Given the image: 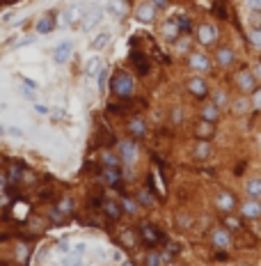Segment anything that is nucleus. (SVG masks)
<instances>
[{"label":"nucleus","mask_w":261,"mask_h":266,"mask_svg":"<svg viewBox=\"0 0 261 266\" xmlns=\"http://www.w3.org/2000/svg\"><path fill=\"white\" fill-rule=\"evenodd\" d=\"M200 117L201 122H209V124H216L220 122V117H222V110L213 103V101H204L200 108Z\"/></svg>","instance_id":"4468645a"},{"label":"nucleus","mask_w":261,"mask_h":266,"mask_svg":"<svg viewBox=\"0 0 261 266\" xmlns=\"http://www.w3.org/2000/svg\"><path fill=\"white\" fill-rule=\"evenodd\" d=\"M28 44H32V37H23L21 39V46H28Z\"/></svg>","instance_id":"4d7b16f0"},{"label":"nucleus","mask_w":261,"mask_h":266,"mask_svg":"<svg viewBox=\"0 0 261 266\" xmlns=\"http://www.w3.org/2000/svg\"><path fill=\"white\" fill-rule=\"evenodd\" d=\"M250 41H252L254 48L261 51V28H252V30H250Z\"/></svg>","instance_id":"a19ab883"},{"label":"nucleus","mask_w":261,"mask_h":266,"mask_svg":"<svg viewBox=\"0 0 261 266\" xmlns=\"http://www.w3.org/2000/svg\"><path fill=\"white\" fill-rule=\"evenodd\" d=\"M7 182H9V186H16V184H21V179H23V167L21 165H9L7 167Z\"/></svg>","instance_id":"c756f323"},{"label":"nucleus","mask_w":261,"mask_h":266,"mask_svg":"<svg viewBox=\"0 0 261 266\" xmlns=\"http://www.w3.org/2000/svg\"><path fill=\"white\" fill-rule=\"evenodd\" d=\"M101 19H103V9H101V7L90 9L87 16H85V21H82V30H92V25H99Z\"/></svg>","instance_id":"b1692460"},{"label":"nucleus","mask_w":261,"mask_h":266,"mask_svg":"<svg viewBox=\"0 0 261 266\" xmlns=\"http://www.w3.org/2000/svg\"><path fill=\"white\" fill-rule=\"evenodd\" d=\"M161 32H163V37L167 39V41H177V39L181 37V30H179V25H177L174 19H167V21L161 25Z\"/></svg>","instance_id":"aec40b11"},{"label":"nucleus","mask_w":261,"mask_h":266,"mask_svg":"<svg viewBox=\"0 0 261 266\" xmlns=\"http://www.w3.org/2000/svg\"><path fill=\"white\" fill-rule=\"evenodd\" d=\"M101 69H103L101 60H99V58H92V60L87 62V67H85V74H87V78H97Z\"/></svg>","instance_id":"72a5a7b5"},{"label":"nucleus","mask_w":261,"mask_h":266,"mask_svg":"<svg viewBox=\"0 0 261 266\" xmlns=\"http://www.w3.org/2000/svg\"><path fill=\"white\" fill-rule=\"evenodd\" d=\"M186 64L193 69V71H197V74H206L213 62H211V58L204 53V51H193V53H188Z\"/></svg>","instance_id":"6e6552de"},{"label":"nucleus","mask_w":261,"mask_h":266,"mask_svg":"<svg viewBox=\"0 0 261 266\" xmlns=\"http://www.w3.org/2000/svg\"><path fill=\"white\" fill-rule=\"evenodd\" d=\"M126 131H128V138H133V140H140V138H147V133H149V126H147V122L142 120V117H131L126 122Z\"/></svg>","instance_id":"ddd939ff"},{"label":"nucleus","mask_w":261,"mask_h":266,"mask_svg":"<svg viewBox=\"0 0 261 266\" xmlns=\"http://www.w3.org/2000/svg\"><path fill=\"white\" fill-rule=\"evenodd\" d=\"M110 92L115 99L120 101H131L135 94V76L126 69H120L115 71L110 78Z\"/></svg>","instance_id":"f257e3e1"},{"label":"nucleus","mask_w":261,"mask_h":266,"mask_svg":"<svg viewBox=\"0 0 261 266\" xmlns=\"http://www.w3.org/2000/svg\"><path fill=\"white\" fill-rule=\"evenodd\" d=\"M213 103H216L218 108H220V110H224V108H229V103H231V99H229V94H227V92L224 90H216L213 92Z\"/></svg>","instance_id":"2f4dec72"},{"label":"nucleus","mask_w":261,"mask_h":266,"mask_svg":"<svg viewBox=\"0 0 261 266\" xmlns=\"http://www.w3.org/2000/svg\"><path fill=\"white\" fill-rule=\"evenodd\" d=\"M99 177H101V182H103L105 186L121 188V184H124V167H101V170H99Z\"/></svg>","instance_id":"0eeeda50"},{"label":"nucleus","mask_w":261,"mask_h":266,"mask_svg":"<svg viewBox=\"0 0 261 266\" xmlns=\"http://www.w3.org/2000/svg\"><path fill=\"white\" fill-rule=\"evenodd\" d=\"M195 133H197L200 140H211V138H213V124L200 122V124H197V129H195Z\"/></svg>","instance_id":"473e14b6"},{"label":"nucleus","mask_w":261,"mask_h":266,"mask_svg":"<svg viewBox=\"0 0 261 266\" xmlns=\"http://www.w3.org/2000/svg\"><path fill=\"white\" fill-rule=\"evenodd\" d=\"M105 83H108V71L101 69V71H99V76H97V85H99V90H101V92L105 90Z\"/></svg>","instance_id":"37998d69"},{"label":"nucleus","mask_w":261,"mask_h":266,"mask_svg":"<svg viewBox=\"0 0 261 266\" xmlns=\"http://www.w3.org/2000/svg\"><path fill=\"white\" fill-rule=\"evenodd\" d=\"M174 21H177V25H179V30H181V35L183 32H190L193 30V21H190V16H186V14H177L174 16Z\"/></svg>","instance_id":"f704fd0d"},{"label":"nucleus","mask_w":261,"mask_h":266,"mask_svg":"<svg viewBox=\"0 0 261 266\" xmlns=\"http://www.w3.org/2000/svg\"><path fill=\"white\" fill-rule=\"evenodd\" d=\"M234 85L239 87L241 94H252L257 90V78H254L252 69H239L236 74H234Z\"/></svg>","instance_id":"39448f33"},{"label":"nucleus","mask_w":261,"mask_h":266,"mask_svg":"<svg viewBox=\"0 0 261 266\" xmlns=\"http://www.w3.org/2000/svg\"><path fill=\"white\" fill-rule=\"evenodd\" d=\"M99 163H101V167H124L120 154L112 152V149H101L99 152Z\"/></svg>","instance_id":"a211bd4d"},{"label":"nucleus","mask_w":261,"mask_h":266,"mask_svg":"<svg viewBox=\"0 0 261 266\" xmlns=\"http://www.w3.org/2000/svg\"><path fill=\"white\" fill-rule=\"evenodd\" d=\"M229 110L234 115H247L250 110H252V101H250V97H245V94H241V97H234L229 103Z\"/></svg>","instance_id":"6ab92c4d"},{"label":"nucleus","mask_w":261,"mask_h":266,"mask_svg":"<svg viewBox=\"0 0 261 266\" xmlns=\"http://www.w3.org/2000/svg\"><path fill=\"white\" fill-rule=\"evenodd\" d=\"M131 60H133V64H135V69H138V74H140V76L149 74L151 64H149V58H147L144 53H140V51H133V53H131Z\"/></svg>","instance_id":"412c9836"},{"label":"nucleus","mask_w":261,"mask_h":266,"mask_svg":"<svg viewBox=\"0 0 261 266\" xmlns=\"http://www.w3.org/2000/svg\"><path fill=\"white\" fill-rule=\"evenodd\" d=\"M71 51H74V44H71V41H62V44H58V48H55V53H53V60L58 62V64H64V62L69 60Z\"/></svg>","instance_id":"5701e85b"},{"label":"nucleus","mask_w":261,"mask_h":266,"mask_svg":"<svg viewBox=\"0 0 261 266\" xmlns=\"http://www.w3.org/2000/svg\"><path fill=\"white\" fill-rule=\"evenodd\" d=\"M135 241H138V234H135V232H121V244L126 246V248H133L135 246Z\"/></svg>","instance_id":"ea45409f"},{"label":"nucleus","mask_w":261,"mask_h":266,"mask_svg":"<svg viewBox=\"0 0 261 266\" xmlns=\"http://www.w3.org/2000/svg\"><path fill=\"white\" fill-rule=\"evenodd\" d=\"M80 16H82V9L71 5V7H67L64 12H62V25H74Z\"/></svg>","instance_id":"a878e982"},{"label":"nucleus","mask_w":261,"mask_h":266,"mask_svg":"<svg viewBox=\"0 0 261 266\" xmlns=\"http://www.w3.org/2000/svg\"><path fill=\"white\" fill-rule=\"evenodd\" d=\"M135 200H138V205L140 206H147V209L156 205V198L149 193V188H140L138 190V195H135Z\"/></svg>","instance_id":"c85d7f7f"},{"label":"nucleus","mask_w":261,"mask_h":266,"mask_svg":"<svg viewBox=\"0 0 261 266\" xmlns=\"http://www.w3.org/2000/svg\"><path fill=\"white\" fill-rule=\"evenodd\" d=\"M250 101H252V108H254V110H261V85L252 92V94H250Z\"/></svg>","instance_id":"79ce46f5"},{"label":"nucleus","mask_w":261,"mask_h":266,"mask_svg":"<svg viewBox=\"0 0 261 266\" xmlns=\"http://www.w3.org/2000/svg\"><path fill=\"white\" fill-rule=\"evenodd\" d=\"M21 83L25 85V87H30V90H37V87H39V85L35 83V81H30L28 76H21Z\"/></svg>","instance_id":"8fccbe9b"},{"label":"nucleus","mask_w":261,"mask_h":266,"mask_svg":"<svg viewBox=\"0 0 261 266\" xmlns=\"http://www.w3.org/2000/svg\"><path fill=\"white\" fill-rule=\"evenodd\" d=\"M243 190H245L247 198L261 200V179H259V177H250V179L243 184Z\"/></svg>","instance_id":"4be33fe9"},{"label":"nucleus","mask_w":261,"mask_h":266,"mask_svg":"<svg viewBox=\"0 0 261 266\" xmlns=\"http://www.w3.org/2000/svg\"><path fill=\"white\" fill-rule=\"evenodd\" d=\"M245 5L252 9V12H261V0H245Z\"/></svg>","instance_id":"49530a36"},{"label":"nucleus","mask_w":261,"mask_h":266,"mask_svg":"<svg viewBox=\"0 0 261 266\" xmlns=\"http://www.w3.org/2000/svg\"><path fill=\"white\" fill-rule=\"evenodd\" d=\"M108 41H110V35L108 32H101V35H97L94 37V41H92V51H103L105 46H108Z\"/></svg>","instance_id":"c9c22d12"},{"label":"nucleus","mask_w":261,"mask_h":266,"mask_svg":"<svg viewBox=\"0 0 261 266\" xmlns=\"http://www.w3.org/2000/svg\"><path fill=\"white\" fill-rule=\"evenodd\" d=\"M133 16L138 23H154L156 21V7L151 5L149 0H140L133 9Z\"/></svg>","instance_id":"9d476101"},{"label":"nucleus","mask_w":261,"mask_h":266,"mask_svg":"<svg viewBox=\"0 0 261 266\" xmlns=\"http://www.w3.org/2000/svg\"><path fill=\"white\" fill-rule=\"evenodd\" d=\"M195 35H197V41L201 46H216L218 37H220V30H218V25H213V23H200Z\"/></svg>","instance_id":"423d86ee"},{"label":"nucleus","mask_w":261,"mask_h":266,"mask_svg":"<svg viewBox=\"0 0 261 266\" xmlns=\"http://www.w3.org/2000/svg\"><path fill=\"white\" fill-rule=\"evenodd\" d=\"M55 209L62 213V216H69V213L74 211V200L71 198H62L58 205H55Z\"/></svg>","instance_id":"e433bc0d"},{"label":"nucleus","mask_w":261,"mask_h":266,"mask_svg":"<svg viewBox=\"0 0 261 266\" xmlns=\"http://www.w3.org/2000/svg\"><path fill=\"white\" fill-rule=\"evenodd\" d=\"M259 147H261V136H259Z\"/></svg>","instance_id":"052dcab7"},{"label":"nucleus","mask_w":261,"mask_h":266,"mask_svg":"<svg viewBox=\"0 0 261 266\" xmlns=\"http://www.w3.org/2000/svg\"><path fill=\"white\" fill-rule=\"evenodd\" d=\"M30 252H32V248H30L28 244H16V248H14V257H16V262L25 264V262L30 259Z\"/></svg>","instance_id":"7c9ffc66"},{"label":"nucleus","mask_w":261,"mask_h":266,"mask_svg":"<svg viewBox=\"0 0 261 266\" xmlns=\"http://www.w3.org/2000/svg\"><path fill=\"white\" fill-rule=\"evenodd\" d=\"M58 248H60L62 252H69V241L67 239H60V241H58Z\"/></svg>","instance_id":"864d4df0"},{"label":"nucleus","mask_w":261,"mask_h":266,"mask_svg":"<svg viewBox=\"0 0 261 266\" xmlns=\"http://www.w3.org/2000/svg\"><path fill=\"white\" fill-rule=\"evenodd\" d=\"M101 211H103L105 218L112 223H120L121 216H124V209H121V205L117 200H103V202H101Z\"/></svg>","instance_id":"dca6fc26"},{"label":"nucleus","mask_w":261,"mask_h":266,"mask_svg":"<svg viewBox=\"0 0 261 266\" xmlns=\"http://www.w3.org/2000/svg\"><path fill=\"white\" fill-rule=\"evenodd\" d=\"M186 90L190 92V97L195 99H206L209 97V83L204 76H193L186 81Z\"/></svg>","instance_id":"1a4fd4ad"},{"label":"nucleus","mask_w":261,"mask_h":266,"mask_svg":"<svg viewBox=\"0 0 261 266\" xmlns=\"http://www.w3.org/2000/svg\"><path fill=\"white\" fill-rule=\"evenodd\" d=\"M239 211H241L243 218H247V221H259L261 218V200L245 198L239 205Z\"/></svg>","instance_id":"f8f14e48"},{"label":"nucleus","mask_w":261,"mask_h":266,"mask_svg":"<svg viewBox=\"0 0 261 266\" xmlns=\"http://www.w3.org/2000/svg\"><path fill=\"white\" fill-rule=\"evenodd\" d=\"M64 218H67V216H62V213L58 211L55 206H53V209H51V221H53V223H58V225H62V223H64Z\"/></svg>","instance_id":"c03bdc74"},{"label":"nucleus","mask_w":261,"mask_h":266,"mask_svg":"<svg viewBox=\"0 0 261 266\" xmlns=\"http://www.w3.org/2000/svg\"><path fill=\"white\" fill-rule=\"evenodd\" d=\"M172 122H181V110H179V108H174V110H172Z\"/></svg>","instance_id":"6e6d98bb"},{"label":"nucleus","mask_w":261,"mask_h":266,"mask_svg":"<svg viewBox=\"0 0 261 266\" xmlns=\"http://www.w3.org/2000/svg\"><path fill=\"white\" fill-rule=\"evenodd\" d=\"M7 188H9L7 175H5V172H0V195H2V193H7Z\"/></svg>","instance_id":"a18cd8bd"},{"label":"nucleus","mask_w":261,"mask_h":266,"mask_svg":"<svg viewBox=\"0 0 261 266\" xmlns=\"http://www.w3.org/2000/svg\"><path fill=\"white\" fill-rule=\"evenodd\" d=\"M23 97H25V99H30V101H35V90L25 87V90H23Z\"/></svg>","instance_id":"5fc2aeb1"},{"label":"nucleus","mask_w":261,"mask_h":266,"mask_svg":"<svg viewBox=\"0 0 261 266\" xmlns=\"http://www.w3.org/2000/svg\"><path fill=\"white\" fill-rule=\"evenodd\" d=\"M211 143L209 140H197V144H195V159H200V161H206L211 156Z\"/></svg>","instance_id":"bb28decb"},{"label":"nucleus","mask_w":261,"mask_h":266,"mask_svg":"<svg viewBox=\"0 0 261 266\" xmlns=\"http://www.w3.org/2000/svg\"><path fill=\"white\" fill-rule=\"evenodd\" d=\"M151 5H154V7L156 9H165L167 7V5H170V2H167V0H149Z\"/></svg>","instance_id":"3c124183"},{"label":"nucleus","mask_w":261,"mask_h":266,"mask_svg":"<svg viewBox=\"0 0 261 266\" xmlns=\"http://www.w3.org/2000/svg\"><path fill=\"white\" fill-rule=\"evenodd\" d=\"M213 60L220 69H229L234 62H236V53L231 51L229 46H218L216 48V55H213Z\"/></svg>","instance_id":"2eb2a0df"},{"label":"nucleus","mask_w":261,"mask_h":266,"mask_svg":"<svg viewBox=\"0 0 261 266\" xmlns=\"http://www.w3.org/2000/svg\"><path fill=\"white\" fill-rule=\"evenodd\" d=\"M121 266H135V264H133V262H124V264H121Z\"/></svg>","instance_id":"bf43d9fd"},{"label":"nucleus","mask_w":261,"mask_h":266,"mask_svg":"<svg viewBox=\"0 0 261 266\" xmlns=\"http://www.w3.org/2000/svg\"><path fill=\"white\" fill-rule=\"evenodd\" d=\"M231 232L229 229H224L222 225H218V227L211 229V246L213 248H218V250H227V248H231Z\"/></svg>","instance_id":"9b49d317"},{"label":"nucleus","mask_w":261,"mask_h":266,"mask_svg":"<svg viewBox=\"0 0 261 266\" xmlns=\"http://www.w3.org/2000/svg\"><path fill=\"white\" fill-rule=\"evenodd\" d=\"M147 186H149V190L154 193V198H156V200L163 198V193H161V188H158V184H156V177H154V172H149V175H147Z\"/></svg>","instance_id":"58836bf2"},{"label":"nucleus","mask_w":261,"mask_h":266,"mask_svg":"<svg viewBox=\"0 0 261 266\" xmlns=\"http://www.w3.org/2000/svg\"><path fill=\"white\" fill-rule=\"evenodd\" d=\"M7 133H9V136H14V138H23V136H25V133H23V129H19V126H9Z\"/></svg>","instance_id":"09e8293b"},{"label":"nucleus","mask_w":261,"mask_h":266,"mask_svg":"<svg viewBox=\"0 0 261 266\" xmlns=\"http://www.w3.org/2000/svg\"><path fill=\"white\" fill-rule=\"evenodd\" d=\"M115 152L120 154V159H121V163H124V167L133 165L135 161H138V144H135L133 138H124V140H120V143H117V147H115Z\"/></svg>","instance_id":"20e7f679"},{"label":"nucleus","mask_w":261,"mask_h":266,"mask_svg":"<svg viewBox=\"0 0 261 266\" xmlns=\"http://www.w3.org/2000/svg\"><path fill=\"white\" fill-rule=\"evenodd\" d=\"M213 205H216V209L220 213H234L236 209H239V200H236V195L231 193V190L227 188H220L216 193V200H213Z\"/></svg>","instance_id":"7ed1b4c3"},{"label":"nucleus","mask_w":261,"mask_h":266,"mask_svg":"<svg viewBox=\"0 0 261 266\" xmlns=\"http://www.w3.org/2000/svg\"><path fill=\"white\" fill-rule=\"evenodd\" d=\"M252 74H254V78H257V83L261 85V60H259V62H254V67H252Z\"/></svg>","instance_id":"de8ad7c7"},{"label":"nucleus","mask_w":261,"mask_h":266,"mask_svg":"<svg viewBox=\"0 0 261 266\" xmlns=\"http://www.w3.org/2000/svg\"><path fill=\"white\" fill-rule=\"evenodd\" d=\"M55 25H58V19H55L53 12H48V14L37 19V23H35V32H37V35H48V32L55 30Z\"/></svg>","instance_id":"f3484780"},{"label":"nucleus","mask_w":261,"mask_h":266,"mask_svg":"<svg viewBox=\"0 0 261 266\" xmlns=\"http://www.w3.org/2000/svg\"><path fill=\"white\" fill-rule=\"evenodd\" d=\"M222 227L229 232H241L243 229V218L234 216V213H224L222 216Z\"/></svg>","instance_id":"393cba45"},{"label":"nucleus","mask_w":261,"mask_h":266,"mask_svg":"<svg viewBox=\"0 0 261 266\" xmlns=\"http://www.w3.org/2000/svg\"><path fill=\"white\" fill-rule=\"evenodd\" d=\"M163 264H165V257H163V252L149 250V255H147V266H163Z\"/></svg>","instance_id":"4c0bfd02"},{"label":"nucleus","mask_w":261,"mask_h":266,"mask_svg":"<svg viewBox=\"0 0 261 266\" xmlns=\"http://www.w3.org/2000/svg\"><path fill=\"white\" fill-rule=\"evenodd\" d=\"M5 133H7V126H2V124H0V136H5Z\"/></svg>","instance_id":"13d9d810"},{"label":"nucleus","mask_w":261,"mask_h":266,"mask_svg":"<svg viewBox=\"0 0 261 266\" xmlns=\"http://www.w3.org/2000/svg\"><path fill=\"white\" fill-rule=\"evenodd\" d=\"M120 205H121V209H124V213H128V216H135V213H138V209H140L138 200L131 198V195H121Z\"/></svg>","instance_id":"cd10ccee"},{"label":"nucleus","mask_w":261,"mask_h":266,"mask_svg":"<svg viewBox=\"0 0 261 266\" xmlns=\"http://www.w3.org/2000/svg\"><path fill=\"white\" fill-rule=\"evenodd\" d=\"M138 236H140L142 244L147 246V248H151V250L165 244V234L156 225H151V223H140L138 225Z\"/></svg>","instance_id":"f03ea898"},{"label":"nucleus","mask_w":261,"mask_h":266,"mask_svg":"<svg viewBox=\"0 0 261 266\" xmlns=\"http://www.w3.org/2000/svg\"><path fill=\"white\" fill-rule=\"evenodd\" d=\"M35 110L39 115H48V106H44V103H35Z\"/></svg>","instance_id":"603ef678"},{"label":"nucleus","mask_w":261,"mask_h":266,"mask_svg":"<svg viewBox=\"0 0 261 266\" xmlns=\"http://www.w3.org/2000/svg\"><path fill=\"white\" fill-rule=\"evenodd\" d=\"M170 266H179V264H170Z\"/></svg>","instance_id":"680f3d73"}]
</instances>
